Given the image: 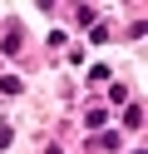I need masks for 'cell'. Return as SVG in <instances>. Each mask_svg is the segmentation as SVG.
Instances as JSON below:
<instances>
[{"label":"cell","mask_w":148,"mask_h":154,"mask_svg":"<svg viewBox=\"0 0 148 154\" xmlns=\"http://www.w3.org/2000/svg\"><path fill=\"white\" fill-rule=\"evenodd\" d=\"M123 124H128V129H143V109H138V104H128V109H123Z\"/></svg>","instance_id":"6da1fadb"},{"label":"cell","mask_w":148,"mask_h":154,"mask_svg":"<svg viewBox=\"0 0 148 154\" xmlns=\"http://www.w3.org/2000/svg\"><path fill=\"white\" fill-rule=\"evenodd\" d=\"M133 154H143V149H133Z\"/></svg>","instance_id":"277c9868"},{"label":"cell","mask_w":148,"mask_h":154,"mask_svg":"<svg viewBox=\"0 0 148 154\" xmlns=\"http://www.w3.org/2000/svg\"><path fill=\"white\" fill-rule=\"evenodd\" d=\"M104 119H109L104 109H89V114H84V124H89V129H104Z\"/></svg>","instance_id":"7a4b0ae2"},{"label":"cell","mask_w":148,"mask_h":154,"mask_svg":"<svg viewBox=\"0 0 148 154\" xmlns=\"http://www.w3.org/2000/svg\"><path fill=\"white\" fill-rule=\"evenodd\" d=\"M10 139H15V129H10V124H0V149H10Z\"/></svg>","instance_id":"3957f363"}]
</instances>
